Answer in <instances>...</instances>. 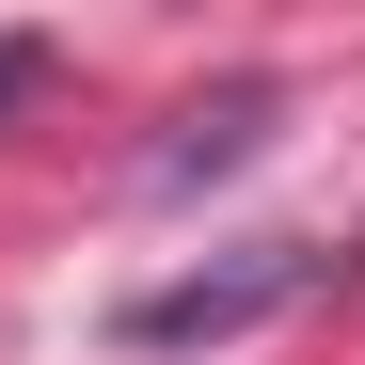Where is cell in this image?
Listing matches in <instances>:
<instances>
[{
  "instance_id": "6da1fadb",
  "label": "cell",
  "mask_w": 365,
  "mask_h": 365,
  "mask_svg": "<svg viewBox=\"0 0 365 365\" xmlns=\"http://www.w3.org/2000/svg\"><path fill=\"white\" fill-rule=\"evenodd\" d=\"M318 270H334L318 238H238V255H207V270H175V286H143V302H128L111 334H128V349H238L255 318H286V302L318 286Z\"/></svg>"
},
{
  "instance_id": "7a4b0ae2",
  "label": "cell",
  "mask_w": 365,
  "mask_h": 365,
  "mask_svg": "<svg viewBox=\"0 0 365 365\" xmlns=\"http://www.w3.org/2000/svg\"><path fill=\"white\" fill-rule=\"evenodd\" d=\"M270 128H286V80H222V96H191V128L159 143V191H207V175H238Z\"/></svg>"
},
{
  "instance_id": "3957f363",
  "label": "cell",
  "mask_w": 365,
  "mask_h": 365,
  "mask_svg": "<svg viewBox=\"0 0 365 365\" xmlns=\"http://www.w3.org/2000/svg\"><path fill=\"white\" fill-rule=\"evenodd\" d=\"M32 80H48V32H0V111H16Z\"/></svg>"
}]
</instances>
